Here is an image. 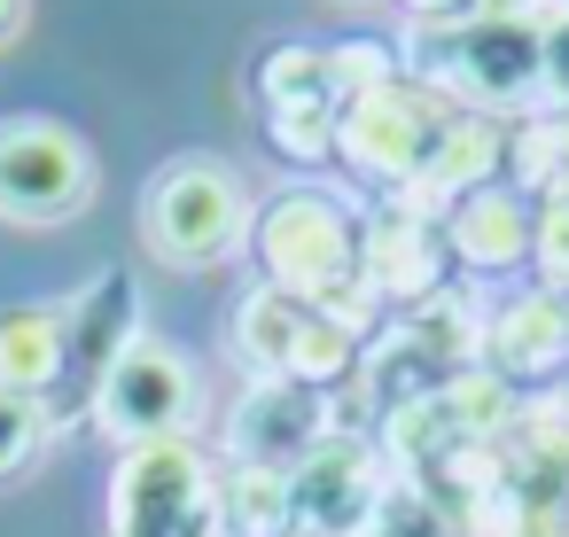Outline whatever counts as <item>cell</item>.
<instances>
[{
  "instance_id": "6da1fadb",
  "label": "cell",
  "mask_w": 569,
  "mask_h": 537,
  "mask_svg": "<svg viewBox=\"0 0 569 537\" xmlns=\"http://www.w3.org/2000/svg\"><path fill=\"white\" fill-rule=\"evenodd\" d=\"M94 195V164L56 125H0V211L9 219H63Z\"/></svg>"
},
{
  "instance_id": "7a4b0ae2",
  "label": "cell",
  "mask_w": 569,
  "mask_h": 537,
  "mask_svg": "<svg viewBox=\"0 0 569 537\" xmlns=\"http://www.w3.org/2000/svg\"><path fill=\"white\" fill-rule=\"evenodd\" d=\"M149 234L164 257L180 265H211L219 250H234L242 234V195L219 164H172L149 195Z\"/></svg>"
},
{
  "instance_id": "3957f363",
  "label": "cell",
  "mask_w": 569,
  "mask_h": 537,
  "mask_svg": "<svg viewBox=\"0 0 569 537\" xmlns=\"http://www.w3.org/2000/svg\"><path fill=\"white\" fill-rule=\"evenodd\" d=\"M102 413H110V428H126V436H164V428L188 413V374L172 366V351L133 343V351L110 366V382H102Z\"/></svg>"
},
{
  "instance_id": "277c9868",
  "label": "cell",
  "mask_w": 569,
  "mask_h": 537,
  "mask_svg": "<svg viewBox=\"0 0 569 537\" xmlns=\"http://www.w3.org/2000/svg\"><path fill=\"white\" fill-rule=\"evenodd\" d=\"M32 444H40V413H32V397H24V389H0V475L24 467Z\"/></svg>"
},
{
  "instance_id": "5b68a950",
  "label": "cell",
  "mask_w": 569,
  "mask_h": 537,
  "mask_svg": "<svg viewBox=\"0 0 569 537\" xmlns=\"http://www.w3.org/2000/svg\"><path fill=\"white\" fill-rule=\"evenodd\" d=\"M17 24H24V0H0V40H9Z\"/></svg>"
},
{
  "instance_id": "8992f818",
  "label": "cell",
  "mask_w": 569,
  "mask_h": 537,
  "mask_svg": "<svg viewBox=\"0 0 569 537\" xmlns=\"http://www.w3.org/2000/svg\"><path fill=\"white\" fill-rule=\"evenodd\" d=\"M413 9H429V17H437V9H460V0H413Z\"/></svg>"
}]
</instances>
